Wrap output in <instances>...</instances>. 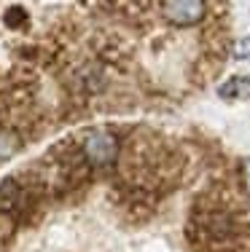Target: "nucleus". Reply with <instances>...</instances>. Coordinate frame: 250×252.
I'll return each mask as SVG.
<instances>
[{
	"label": "nucleus",
	"instance_id": "1",
	"mask_svg": "<svg viewBox=\"0 0 250 252\" xmlns=\"http://www.w3.org/2000/svg\"><path fill=\"white\" fill-rule=\"evenodd\" d=\"M81 153H83L89 166H94V169H108L118 158V140L108 129H94L86 134V140L81 145Z\"/></svg>",
	"mask_w": 250,
	"mask_h": 252
},
{
	"label": "nucleus",
	"instance_id": "6",
	"mask_svg": "<svg viewBox=\"0 0 250 252\" xmlns=\"http://www.w3.org/2000/svg\"><path fill=\"white\" fill-rule=\"evenodd\" d=\"M234 54L237 57H250V38H245V40H240V43H237V49H234Z\"/></svg>",
	"mask_w": 250,
	"mask_h": 252
},
{
	"label": "nucleus",
	"instance_id": "2",
	"mask_svg": "<svg viewBox=\"0 0 250 252\" xmlns=\"http://www.w3.org/2000/svg\"><path fill=\"white\" fill-rule=\"evenodd\" d=\"M205 0H162V14L175 27H194L205 16Z\"/></svg>",
	"mask_w": 250,
	"mask_h": 252
},
{
	"label": "nucleus",
	"instance_id": "4",
	"mask_svg": "<svg viewBox=\"0 0 250 252\" xmlns=\"http://www.w3.org/2000/svg\"><path fill=\"white\" fill-rule=\"evenodd\" d=\"M248 94H250V78L245 75H234L221 86L223 99H240V97H248Z\"/></svg>",
	"mask_w": 250,
	"mask_h": 252
},
{
	"label": "nucleus",
	"instance_id": "3",
	"mask_svg": "<svg viewBox=\"0 0 250 252\" xmlns=\"http://www.w3.org/2000/svg\"><path fill=\"white\" fill-rule=\"evenodd\" d=\"M22 201V188L14 177L0 180V215H11Z\"/></svg>",
	"mask_w": 250,
	"mask_h": 252
},
{
	"label": "nucleus",
	"instance_id": "5",
	"mask_svg": "<svg viewBox=\"0 0 250 252\" xmlns=\"http://www.w3.org/2000/svg\"><path fill=\"white\" fill-rule=\"evenodd\" d=\"M16 148H19V137L14 131H0V161L11 158L16 153Z\"/></svg>",
	"mask_w": 250,
	"mask_h": 252
}]
</instances>
